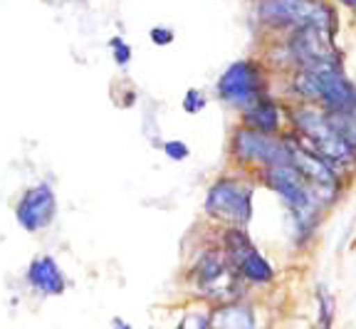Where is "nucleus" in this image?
I'll return each mask as SVG.
<instances>
[{
  "mask_svg": "<svg viewBox=\"0 0 356 329\" xmlns=\"http://www.w3.org/2000/svg\"><path fill=\"white\" fill-rule=\"evenodd\" d=\"M218 99L225 104L243 109L250 102H255L257 97L267 95V70L262 62L250 60H235L228 67L222 70V74L218 77L216 84Z\"/></svg>",
  "mask_w": 356,
  "mask_h": 329,
  "instance_id": "obj_7",
  "label": "nucleus"
},
{
  "mask_svg": "<svg viewBox=\"0 0 356 329\" xmlns=\"http://www.w3.org/2000/svg\"><path fill=\"white\" fill-rule=\"evenodd\" d=\"M163 154H166L171 161H186V159L191 157V149H188V144L186 141H181V139H168V141H163Z\"/></svg>",
  "mask_w": 356,
  "mask_h": 329,
  "instance_id": "obj_16",
  "label": "nucleus"
},
{
  "mask_svg": "<svg viewBox=\"0 0 356 329\" xmlns=\"http://www.w3.org/2000/svg\"><path fill=\"white\" fill-rule=\"evenodd\" d=\"M339 6H346V8H351V10H356V0H337Z\"/></svg>",
  "mask_w": 356,
  "mask_h": 329,
  "instance_id": "obj_18",
  "label": "nucleus"
},
{
  "mask_svg": "<svg viewBox=\"0 0 356 329\" xmlns=\"http://www.w3.org/2000/svg\"><path fill=\"white\" fill-rule=\"evenodd\" d=\"M289 92L297 99V104L319 106L322 112H341L356 102V84L341 70L339 57L292 70Z\"/></svg>",
  "mask_w": 356,
  "mask_h": 329,
  "instance_id": "obj_1",
  "label": "nucleus"
},
{
  "mask_svg": "<svg viewBox=\"0 0 356 329\" xmlns=\"http://www.w3.org/2000/svg\"><path fill=\"white\" fill-rule=\"evenodd\" d=\"M191 280L200 295L222 305H228L240 295V282H243L220 248H208L195 257Z\"/></svg>",
  "mask_w": 356,
  "mask_h": 329,
  "instance_id": "obj_5",
  "label": "nucleus"
},
{
  "mask_svg": "<svg viewBox=\"0 0 356 329\" xmlns=\"http://www.w3.org/2000/svg\"><path fill=\"white\" fill-rule=\"evenodd\" d=\"M289 131L309 151H314L341 181L351 179L356 171V151L341 139L329 124L327 114L319 106L292 104L287 109Z\"/></svg>",
  "mask_w": 356,
  "mask_h": 329,
  "instance_id": "obj_2",
  "label": "nucleus"
},
{
  "mask_svg": "<svg viewBox=\"0 0 356 329\" xmlns=\"http://www.w3.org/2000/svg\"><path fill=\"white\" fill-rule=\"evenodd\" d=\"M257 23L275 33H292L300 28H322L334 33L337 17L324 0H257Z\"/></svg>",
  "mask_w": 356,
  "mask_h": 329,
  "instance_id": "obj_3",
  "label": "nucleus"
},
{
  "mask_svg": "<svg viewBox=\"0 0 356 329\" xmlns=\"http://www.w3.org/2000/svg\"><path fill=\"white\" fill-rule=\"evenodd\" d=\"M240 124L252 131H260L267 136H280L282 134L284 124V109L270 92L262 97H257L255 102H250L248 106L240 109Z\"/></svg>",
  "mask_w": 356,
  "mask_h": 329,
  "instance_id": "obj_9",
  "label": "nucleus"
},
{
  "mask_svg": "<svg viewBox=\"0 0 356 329\" xmlns=\"http://www.w3.org/2000/svg\"><path fill=\"white\" fill-rule=\"evenodd\" d=\"M255 186L243 176H220L211 184L206 191V201H203V211L211 220L220 223L222 228L238 225V228H248L252 220V211H255Z\"/></svg>",
  "mask_w": 356,
  "mask_h": 329,
  "instance_id": "obj_4",
  "label": "nucleus"
},
{
  "mask_svg": "<svg viewBox=\"0 0 356 329\" xmlns=\"http://www.w3.org/2000/svg\"><path fill=\"white\" fill-rule=\"evenodd\" d=\"M324 114H327L334 131L356 151V102L351 106H346V109H341V112H324Z\"/></svg>",
  "mask_w": 356,
  "mask_h": 329,
  "instance_id": "obj_12",
  "label": "nucleus"
},
{
  "mask_svg": "<svg viewBox=\"0 0 356 329\" xmlns=\"http://www.w3.org/2000/svg\"><path fill=\"white\" fill-rule=\"evenodd\" d=\"M317 300H319V324H322V329H329L334 317V297L329 295V290L324 284L317 287Z\"/></svg>",
  "mask_w": 356,
  "mask_h": 329,
  "instance_id": "obj_13",
  "label": "nucleus"
},
{
  "mask_svg": "<svg viewBox=\"0 0 356 329\" xmlns=\"http://www.w3.org/2000/svg\"><path fill=\"white\" fill-rule=\"evenodd\" d=\"M149 38H151V42H154V45L166 47V45H171V42H173V30L163 28V25H156V28H151Z\"/></svg>",
  "mask_w": 356,
  "mask_h": 329,
  "instance_id": "obj_17",
  "label": "nucleus"
},
{
  "mask_svg": "<svg viewBox=\"0 0 356 329\" xmlns=\"http://www.w3.org/2000/svg\"><path fill=\"white\" fill-rule=\"evenodd\" d=\"M25 282L44 297H57L67 290V275L52 255H38L25 270Z\"/></svg>",
  "mask_w": 356,
  "mask_h": 329,
  "instance_id": "obj_10",
  "label": "nucleus"
},
{
  "mask_svg": "<svg viewBox=\"0 0 356 329\" xmlns=\"http://www.w3.org/2000/svg\"><path fill=\"white\" fill-rule=\"evenodd\" d=\"M181 106H184L186 114H200L206 109V95L200 90H188L181 99Z\"/></svg>",
  "mask_w": 356,
  "mask_h": 329,
  "instance_id": "obj_15",
  "label": "nucleus"
},
{
  "mask_svg": "<svg viewBox=\"0 0 356 329\" xmlns=\"http://www.w3.org/2000/svg\"><path fill=\"white\" fill-rule=\"evenodd\" d=\"M230 159H233L240 168H252V171H262V168L289 163L287 144H284L282 134L267 136V134H260V131H252V129L243 127V124L235 127L233 136H230Z\"/></svg>",
  "mask_w": 356,
  "mask_h": 329,
  "instance_id": "obj_6",
  "label": "nucleus"
},
{
  "mask_svg": "<svg viewBox=\"0 0 356 329\" xmlns=\"http://www.w3.org/2000/svg\"><path fill=\"white\" fill-rule=\"evenodd\" d=\"M235 273L240 275L243 282L250 284H270L275 280V268L257 248H252L248 255H243L235 262Z\"/></svg>",
  "mask_w": 356,
  "mask_h": 329,
  "instance_id": "obj_11",
  "label": "nucleus"
},
{
  "mask_svg": "<svg viewBox=\"0 0 356 329\" xmlns=\"http://www.w3.org/2000/svg\"><path fill=\"white\" fill-rule=\"evenodd\" d=\"M109 50H111V57H114V62H117L119 67H127L129 62H131V45H129L124 38H111Z\"/></svg>",
  "mask_w": 356,
  "mask_h": 329,
  "instance_id": "obj_14",
  "label": "nucleus"
},
{
  "mask_svg": "<svg viewBox=\"0 0 356 329\" xmlns=\"http://www.w3.org/2000/svg\"><path fill=\"white\" fill-rule=\"evenodd\" d=\"M57 216V193L50 184H35L17 198L15 220L25 233H42Z\"/></svg>",
  "mask_w": 356,
  "mask_h": 329,
  "instance_id": "obj_8",
  "label": "nucleus"
}]
</instances>
